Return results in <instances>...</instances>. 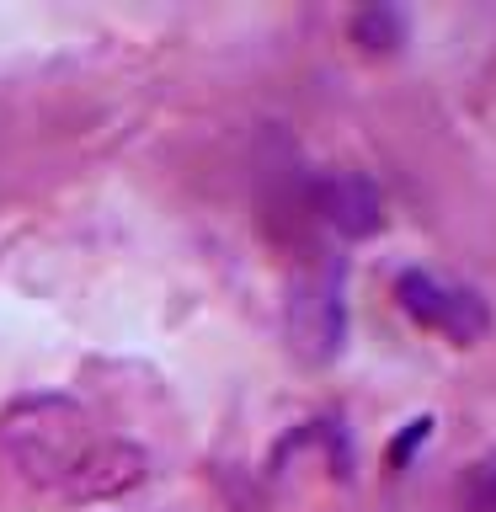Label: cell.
I'll return each instance as SVG.
<instances>
[{"label":"cell","instance_id":"cell-4","mask_svg":"<svg viewBox=\"0 0 496 512\" xmlns=\"http://www.w3.org/2000/svg\"><path fill=\"white\" fill-rule=\"evenodd\" d=\"M454 512H496V454L475 459L459 480V496H454Z\"/></svg>","mask_w":496,"mask_h":512},{"label":"cell","instance_id":"cell-2","mask_svg":"<svg viewBox=\"0 0 496 512\" xmlns=\"http://www.w3.org/2000/svg\"><path fill=\"white\" fill-rule=\"evenodd\" d=\"M395 299H400V310H406L416 326L443 331L448 342H459V347L480 342V336H486V326H491L486 304H480L470 288H454V283H443L438 272H422V267L400 272Z\"/></svg>","mask_w":496,"mask_h":512},{"label":"cell","instance_id":"cell-3","mask_svg":"<svg viewBox=\"0 0 496 512\" xmlns=\"http://www.w3.org/2000/svg\"><path fill=\"white\" fill-rule=\"evenodd\" d=\"M315 203H320V219L331 224V230H342L347 240H363L374 235L384 224V203L368 176L358 171H342V176H326V182L315 187Z\"/></svg>","mask_w":496,"mask_h":512},{"label":"cell","instance_id":"cell-1","mask_svg":"<svg viewBox=\"0 0 496 512\" xmlns=\"http://www.w3.org/2000/svg\"><path fill=\"white\" fill-rule=\"evenodd\" d=\"M96 448H102V438L91 432V416L75 400L32 395L0 416V459L32 486L70 496Z\"/></svg>","mask_w":496,"mask_h":512},{"label":"cell","instance_id":"cell-5","mask_svg":"<svg viewBox=\"0 0 496 512\" xmlns=\"http://www.w3.org/2000/svg\"><path fill=\"white\" fill-rule=\"evenodd\" d=\"M352 38H358L363 48H374V54H384V48H395L400 38H406V22H400L395 11H363L358 22H352Z\"/></svg>","mask_w":496,"mask_h":512}]
</instances>
